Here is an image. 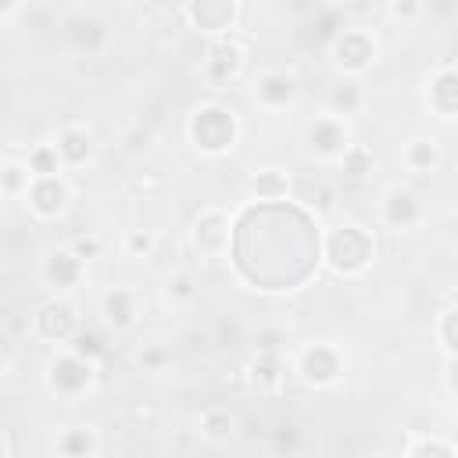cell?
<instances>
[{
    "label": "cell",
    "mask_w": 458,
    "mask_h": 458,
    "mask_svg": "<svg viewBox=\"0 0 458 458\" xmlns=\"http://www.w3.org/2000/svg\"><path fill=\"white\" fill-rule=\"evenodd\" d=\"M408 161H412V168H433L437 165V147L433 143H412Z\"/></svg>",
    "instance_id": "cell-7"
},
{
    "label": "cell",
    "mask_w": 458,
    "mask_h": 458,
    "mask_svg": "<svg viewBox=\"0 0 458 458\" xmlns=\"http://www.w3.org/2000/svg\"><path fill=\"white\" fill-rule=\"evenodd\" d=\"M387 215H390L394 225H397V222H412V218H415V197L404 193V190H394L390 200H387Z\"/></svg>",
    "instance_id": "cell-5"
},
{
    "label": "cell",
    "mask_w": 458,
    "mask_h": 458,
    "mask_svg": "<svg viewBox=\"0 0 458 458\" xmlns=\"http://www.w3.org/2000/svg\"><path fill=\"white\" fill-rule=\"evenodd\" d=\"M147 248H151V240L136 233V237H133V251H147Z\"/></svg>",
    "instance_id": "cell-20"
},
{
    "label": "cell",
    "mask_w": 458,
    "mask_h": 458,
    "mask_svg": "<svg viewBox=\"0 0 458 458\" xmlns=\"http://www.w3.org/2000/svg\"><path fill=\"white\" fill-rule=\"evenodd\" d=\"M444 340H447L444 347H447V351H454V312H447V315H444Z\"/></svg>",
    "instance_id": "cell-15"
},
{
    "label": "cell",
    "mask_w": 458,
    "mask_h": 458,
    "mask_svg": "<svg viewBox=\"0 0 458 458\" xmlns=\"http://www.w3.org/2000/svg\"><path fill=\"white\" fill-rule=\"evenodd\" d=\"M58 151H61L68 161H83V158L90 154V136H86V133H76V129H68V133L61 136Z\"/></svg>",
    "instance_id": "cell-6"
},
{
    "label": "cell",
    "mask_w": 458,
    "mask_h": 458,
    "mask_svg": "<svg viewBox=\"0 0 458 458\" xmlns=\"http://www.w3.org/2000/svg\"><path fill=\"white\" fill-rule=\"evenodd\" d=\"M76 351H79V355H101V340H97L93 333H86V337L76 340Z\"/></svg>",
    "instance_id": "cell-14"
},
{
    "label": "cell",
    "mask_w": 458,
    "mask_h": 458,
    "mask_svg": "<svg viewBox=\"0 0 458 458\" xmlns=\"http://www.w3.org/2000/svg\"><path fill=\"white\" fill-rule=\"evenodd\" d=\"M312 147H319V154H333L337 147H344V129H337L330 122H319L312 129Z\"/></svg>",
    "instance_id": "cell-4"
},
{
    "label": "cell",
    "mask_w": 458,
    "mask_h": 458,
    "mask_svg": "<svg viewBox=\"0 0 458 458\" xmlns=\"http://www.w3.org/2000/svg\"><path fill=\"white\" fill-rule=\"evenodd\" d=\"M104 312H108V322L111 326H129L133 322V301H129V294L126 290H111L108 297H104Z\"/></svg>",
    "instance_id": "cell-3"
},
{
    "label": "cell",
    "mask_w": 458,
    "mask_h": 458,
    "mask_svg": "<svg viewBox=\"0 0 458 458\" xmlns=\"http://www.w3.org/2000/svg\"><path fill=\"white\" fill-rule=\"evenodd\" d=\"M65 200H68L65 183H58V179H51V175H44V179L33 186V208H36L40 215H54V211H61V208H65Z\"/></svg>",
    "instance_id": "cell-1"
},
{
    "label": "cell",
    "mask_w": 458,
    "mask_h": 458,
    "mask_svg": "<svg viewBox=\"0 0 458 458\" xmlns=\"http://www.w3.org/2000/svg\"><path fill=\"white\" fill-rule=\"evenodd\" d=\"M76 269H79V258H72V255H54V262H51V280H76Z\"/></svg>",
    "instance_id": "cell-9"
},
{
    "label": "cell",
    "mask_w": 458,
    "mask_h": 458,
    "mask_svg": "<svg viewBox=\"0 0 458 458\" xmlns=\"http://www.w3.org/2000/svg\"><path fill=\"white\" fill-rule=\"evenodd\" d=\"M258 97L265 104H287L294 97V79H287V76H265L262 86H258Z\"/></svg>",
    "instance_id": "cell-2"
},
{
    "label": "cell",
    "mask_w": 458,
    "mask_h": 458,
    "mask_svg": "<svg viewBox=\"0 0 458 458\" xmlns=\"http://www.w3.org/2000/svg\"><path fill=\"white\" fill-rule=\"evenodd\" d=\"M369 154L365 151H351V154H344V175H351V179H362L365 172H369Z\"/></svg>",
    "instance_id": "cell-8"
},
{
    "label": "cell",
    "mask_w": 458,
    "mask_h": 458,
    "mask_svg": "<svg viewBox=\"0 0 458 458\" xmlns=\"http://www.w3.org/2000/svg\"><path fill=\"white\" fill-rule=\"evenodd\" d=\"M172 294H175V297H190V294H193V287H190V276H179V280L172 283Z\"/></svg>",
    "instance_id": "cell-17"
},
{
    "label": "cell",
    "mask_w": 458,
    "mask_h": 458,
    "mask_svg": "<svg viewBox=\"0 0 458 458\" xmlns=\"http://www.w3.org/2000/svg\"><path fill=\"white\" fill-rule=\"evenodd\" d=\"M255 190H258V193H280V190H287V186H283V183H280V179L269 172V175L255 179Z\"/></svg>",
    "instance_id": "cell-13"
},
{
    "label": "cell",
    "mask_w": 458,
    "mask_h": 458,
    "mask_svg": "<svg viewBox=\"0 0 458 458\" xmlns=\"http://www.w3.org/2000/svg\"><path fill=\"white\" fill-rule=\"evenodd\" d=\"M33 168L40 172V175H51V172H58V165H54V154L44 147V151H36L33 154Z\"/></svg>",
    "instance_id": "cell-12"
},
{
    "label": "cell",
    "mask_w": 458,
    "mask_h": 458,
    "mask_svg": "<svg viewBox=\"0 0 458 458\" xmlns=\"http://www.w3.org/2000/svg\"><path fill=\"white\" fill-rule=\"evenodd\" d=\"M333 104L337 108H358V86L355 83H340L337 93H333Z\"/></svg>",
    "instance_id": "cell-11"
},
{
    "label": "cell",
    "mask_w": 458,
    "mask_h": 458,
    "mask_svg": "<svg viewBox=\"0 0 458 458\" xmlns=\"http://www.w3.org/2000/svg\"><path fill=\"white\" fill-rule=\"evenodd\" d=\"M204 426H208V437H211V440H225L229 429H233V422H229L225 415H218V412H211V415L204 419Z\"/></svg>",
    "instance_id": "cell-10"
},
{
    "label": "cell",
    "mask_w": 458,
    "mask_h": 458,
    "mask_svg": "<svg viewBox=\"0 0 458 458\" xmlns=\"http://www.w3.org/2000/svg\"><path fill=\"white\" fill-rule=\"evenodd\" d=\"M415 8H419V4H412V0H404V4L397 0V4H394V11H397V15H415Z\"/></svg>",
    "instance_id": "cell-18"
},
{
    "label": "cell",
    "mask_w": 458,
    "mask_h": 458,
    "mask_svg": "<svg viewBox=\"0 0 458 458\" xmlns=\"http://www.w3.org/2000/svg\"><path fill=\"white\" fill-rule=\"evenodd\" d=\"M4 183H8V190H19V186H22V168L11 165V168L4 172Z\"/></svg>",
    "instance_id": "cell-16"
},
{
    "label": "cell",
    "mask_w": 458,
    "mask_h": 458,
    "mask_svg": "<svg viewBox=\"0 0 458 458\" xmlns=\"http://www.w3.org/2000/svg\"><path fill=\"white\" fill-rule=\"evenodd\" d=\"M97 248H101L97 240H90V244L83 240V244H79V255H83V258H86V255H97Z\"/></svg>",
    "instance_id": "cell-19"
}]
</instances>
